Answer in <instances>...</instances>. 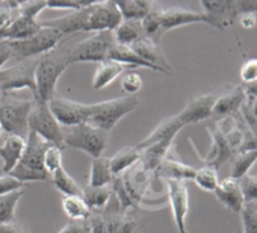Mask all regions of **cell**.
<instances>
[{
	"label": "cell",
	"instance_id": "1",
	"mask_svg": "<svg viewBox=\"0 0 257 233\" xmlns=\"http://www.w3.org/2000/svg\"><path fill=\"white\" fill-rule=\"evenodd\" d=\"M194 23H206L210 26V22L204 13H198V11H192V10H186L180 7L162 8L155 4L153 10L143 20V28L146 31V35L158 43V40L165 32L185 26V25H194Z\"/></svg>",
	"mask_w": 257,
	"mask_h": 233
},
{
	"label": "cell",
	"instance_id": "2",
	"mask_svg": "<svg viewBox=\"0 0 257 233\" xmlns=\"http://www.w3.org/2000/svg\"><path fill=\"white\" fill-rule=\"evenodd\" d=\"M68 55H70V47L61 44L55 50L38 58V65L35 70V80H37L35 100L49 103L56 95L58 80L70 65Z\"/></svg>",
	"mask_w": 257,
	"mask_h": 233
},
{
	"label": "cell",
	"instance_id": "3",
	"mask_svg": "<svg viewBox=\"0 0 257 233\" xmlns=\"http://www.w3.org/2000/svg\"><path fill=\"white\" fill-rule=\"evenodd\" d=\"M47 147H49V143L43 141L40 137L29 132L26 138L25 153L20 162L17 164V167L10 174L26 185L29 182L50 180V174L46 171V167H44V153Z\"/></svg>",
	"mask_w": 257,
	"mask_h": 233
},
{
	"label": "cell",
	"instance_id": "4",
	"mask_svg": "<svg viewBox=\"0 0 257 233\" xmlns=\"http://www.w3.org/2000/svg\"><path fill=\"white\" fill-rule=\"evenodd\" d=\"M32 107L34 100L14 97L13 94H0V125L4 132L26 140Z\"/></svg>",
	"mask_w": 257,
	"mask_h": 233
},
{
	"label": "cell",
	"instance_id": "5",
	"mask_svg": "<svg viewBox=\"0 0 257 233\" xmlns=\"http://www.w3.org/2000/svg\"><path fill=\"white\" fill-rule=\"evenodd\" d=\"M65 37L53 29V28H41V31L26 40H20V41H8L11 52H13V59L14 64L22 62V61H28V59H37L52 50H55L56 47H59L62 44V40Z\"/></svg>",
	"mask_w": 257,
	"mask_h": 233
},
{
	"label": "cell",
	"instance_id": "6",
	"mask_svg": "<svg viewBox=\"0 0 257 233\" xmlns=\"http://www.w3.org/2000/svg\"><path fill=\"white\" fill-rule=\"evenodd\" d=\"M109 143V134L83 123L64 129V147H70L89 155L92 159L101 158Z\"/></svg>",
	"mask_w": 257,
	"mask_h": 233
},
{
	"label": "cell",
	"instance_id": "7",
	"mask_svg": "<svg viewBox=\"0 0 257 233\" xmlns=\"http://www.w3.org/2000/svg\"><path fill=\"white\" fill-rule=\"evenodd\" d=\"M137 106H138V98L127 97V95L106 100V101L91 103V117L88 123L109 134L116 126V123L132 110H135Z\"/></svg>",
	"mask_w": 257,
	"mask_h": 233
},
{
	"label": "cell",
	"instance_id": "8",
	"mask_svg": "<svg viewBox=\"0 0 257 233\" xmlns=\"http://www.w3.org/2000/svg\"><path fill=\"white\" fill-rule=\"evenodd\" d=\"M44 10H47V0H43V2H20L17 17L5 31L2 40L20 41L37 35L43 28L41 22H38V16Z\"/></svg>",
	"mask_w": 257,
	"mask_h": 233
},
{
	"label": "cell",
	"instance_id": "9",
	"mask_svg": "<svg viewBox=\"0 0 257 233\" xmlns=\"http://www.w3.org/2000/svg\"><path fill=\"white\" fill-rule=\"evenodd\" d=\"M37 65H38V58L22 61L11 67H4L0 70V94H14L16 91L29 89L35 100L37 98V80H35Z\"/></svg>",
	"mask_w": 257,
	"mask_h": 233
},
{
	"label": "cell",
	"instance_id": "10",
	"mask_svg": "<svg viewBox=\"0 0 257 233\" xmlns=\"http://www.w3.org/2000/svg\"><path fill=\"white\" fill-rule=\"evenodd\" d=\"M115 37L113 32H95L89 38L74 44L70 47L68 62H95L101 64L107 61L110 49L115 46Z\"/></svg>",
	"mask_w": 257,
	"mask_h": 233
},
{
	"label": "cell",
	"instance_id": "11",
	"mask_svg": "<svg viewBox=\"0 0 257 233\" xmlns=\"http://www.w3.org/2000/svg\"><path fill=\"white\" fill-rule=\"evenodd\" d=\"M29 132L52 146L64 149V128L56 122L46 101L34 100V107L29 115Z\"/></svg>",
	"mask_w": 257,
	"mask_h": 233
},
{
	"label": "cell",
	"instance_id": "12",
	"mask_svg": "<svg viewBox=\"0 0 257 233\" xmlns=\"http://www.w3.org/2000/svg\"><path fill=\"white\" fill-rule=\"evenodd\" d=\"M49 109L56 119V122L64 128H74L89 122L91 104L70 100L67 97L55 95L49 103Z\"/></svg>",
	"mask_w": 257,
	"mask_h": 233
},
{
	"label": "cell",
	"instance_id": "13",
	"mask_svg": "<svg viewBox=\"0 0 257 233\" xmlns=\"http://www.w3.org/2000/svg\"><path fill=\"white\" fill-rule=\"evenodd\" d=\"M121 22L115 2H92L88 7V32H113Z\"/></svg>",
	"mask_w": 257,
	"mask_h": 233
},
{
	"label": "cell",
	"instance_id": "14",
	"mask_svg": "<svg viewBox=\"0 0 257 233\" xmlns=\"http://www.w3.org/2000/svg\"><path fill=\"white\" fill-rule=\"evenodd\" d=\"M168 189V201L171 206L174 224L179 233H188L186 228V216L189 213V191L186 182H174L167 180Z\"/></svg>",
	"mask_w": 257,
	"mask_h": 233
},
{
	"label": "cell",
	"instance_id": "15",
	"mask_svg": "<svg viewBox=\"0 0 257 233\" xmlns=\"http://www.w3.org/2000/svg\"><path fill=\"white\" fill-rule=\"evenodd\" d=\"M216 97H218V92L192 97L186 103V106L180 110V113H177L176 117L183 125V128L188 125H195V123L204 122L212 117V110H213Z\"/></svg>",
	"mask_w": 257,
	"mask_h": 233
},
{
	"label": "cell",
	"instance_id": "16",
	"mask_svg": "<svg viewBox=\"0 0 257 233\" xmlns=\"http://www.w3.org/2000/svg\"><path fill=\"white\" fill-rule=\"evenodd\" d=\"M131 49L141 59H144L147 64H150L156 73H162V74H167V76H170L173 73V67L168 62L165 53L162 52L159 43L149 38L147 35L144 38H141L140 41H137L134 46H131Z\"/></svg>",
	"mask_w": 257,
	"mask_h": 233
},
{
	"label": "cell",
	"instance_id": "17",
	"mask_svg": "<svg viewBox=\"0 0 257 233\" xmlns=\"http://www.w3.org/2000/svg\"><path fill=\"white\" fill-rule=\"evenodd\" d=\"M101 213L106 219V233H138L140 230L138 221L121 210L115 195Z\"/></svg>",
	"mask_w": 257,
	"mask_h": 233
},
{
	"label": "cell",
	"instance_id": "18",
	"mask_svg": "<svg viewBox=\"0 0 257 233\" xmlns=\"http://www.w3.org/2000/svg\"><path fill=\"white\" fill-rule=\"evenodd\" d=\"M195 171L197 170L194 167H189V165L183 164L177 156H174V149L171 147V150L167 153L164 161L156 168L155 176L164 179L165 182L167 180L188 182V180H194Z\"/></svg>",
	"mask_w": 257,
	"mask_h": 233
},
{
	"label": "cell",
	"instance_id": "19",
	"mask_svg": "<svg viewBox=\"0 0 257 233\" xmlns=\"http://www.w3.org/2000/svg\"><path fill=\"white\" fill-rule=\"evenodd\" d=\"M203 13L207 16L210 26L215 29H225L231 26L237 17L239 11L236 7V2H201Z\"/></svg>",
	"mask_w": 257,
	"mask_h": 233
},
{
	"label": "cell",
	"instance_id": "20",
	"mask_svg": "<svg viewBox=\"0 0 257 233\" xmlns=\"http://www.w3.org/2000/svg\"><path fill=\"white\" fill-rule=\"evenodd\" d=\"M246 100V91L243 85H234L224 92H218L212 117H231L234 115L245 103Z\"/></svg>",
	"mask_w": 257,
	"mask_h": 233
},
{
	"label": "cell",
	"instance_id": "21",
	"mask_svg": "<svg viewBox=\"0 0 257 233\" xmlns=\"http://www.w3.org/2000/svg\"><path fill=\"white\" fill-rule=\"evenodd\" d=\"M213 194H215L216 200L225 209H228L230 212H234V213H240V210L245 204V198H243L239 180H236L233 177H227V179L221 180Z\"/></svg>",
	"mask_w": 257,
	"mask_h": 233
},
{
	"label": "cell",
	"instance_id": "22",
	"mask_svg": "<svg viewBox=\"0 0 257 233\" xmlns=\"http://www.w3.org/2000/svg\"><path fill=\"white\" fill-rule=\"evenodd\" d=\"M25 147L26 140L16 135H7L2 140L0 143V161H2L4 174H10L17 167L25 153Z\"/></svg>",
	"mask_w": 257,
	"mask_h": 233
},
{
	"label": "cell",
	"instance_id": "23",
	"mask_svg": "<svg viewBox=\"0 0 257 233\" xmlns=\"http://www.w3.org/2000/svg\"><path fill=\"white\" fill-rule=\"evenodd\" d=\"M207 131L212 137V149L207 158L204 159V165H210L218 170L224 162H227L233 156V149L230 147L227 138L218 129V126H215V131H212L210 128Z\"/></svg>",
	"mask_w": 257,
	"mask_h": 233
},
{
	"label": "cell",
	"instance_id": "24",
	"mask_svg": "<svg viewBox=\"0 0 257 233\" xmlns=\"http://www.w3.org/2000/svg\"><path fill=\"white\" fill-rule=\"evenodd\" d=\"M183 129V125L179 122V119L174 115V117H168V119H165L164 122L159 123V126L146 138L143 140L137 147L140 150H144L153 144H158L161 141H174L176 135Z\"/></svg>",
	"mask_w": 257,
	"mask_h": 233
},
{
	"label": "cell",
	"instance_id": "25",
	"mask_svg": "<svg viewBox=\"0 0 257 233\" xmlns=\"http://www.w3.org/2000/svg\"><path fill=\"white\" fill-rule=\"evenodd\" d=\"M113 197L112 188L110 186H104V188H94V186H85L82 189V198L86 203L88 209L91 210V213H100L103 212L110 200Z\"/></svg>",
	"mask_w": 257,
	"mask_h": 233
},
{
	"label": "cell",
	"instance_id": "26",
	"mask_svg": "<svg viewBox=\"0 0 257 233\" xmlns=\"http://www.w3.org/2000/svg\"><path fill=\"white\" fill-rule=\"evenodd\" d=\"M115 43L121 46H134L137 41L146 37L143 22L140 20H122L119 26L113 31Z\"/></svg>",
	"mask_w": 257,
	"mask_h": 233
},
{
	"label": "cell",
	"instance_id": "27",
	"mask_svg": "<svg viewBox=\"0 0 257 233\" xmlns=\"http://www.w3.org/2000/svg\"><path fill=\"white\" fill-rule=\"evenodd\" d=\"M141 159V150L135 147H124L122 150L116 152L112 158H109L110 171L113 177L124 174L127 170H131L134 165H137Z\"/></svg>",
	"mask_w": 257,
	"mask_h": 233
},
{
	"label": "cell",
	"instance_id": "28",
	"mask_svg": "<svg viewBox=\"0 0 257 233\" xmlns=\"http://www.w3.org/2000/svg\"><path fill=\"white\" fill-rule=\"evenodd\" d=\"M124 71H127V67L122 64H118L115 61H104L101 64H98L94 77H92V88L94 89H103L107 85H110L119 74H122Z\"/></svg>",
	"mask_w": 257,
	"mask_h": 233
},
{
	"label": "cell",
	"instance_id": "29",
	"mask_svg": "<svg viewBox=\"0 0 257 233\" xmlns=\"http://www.w3.org/2000/svg\"><path fill=\"white\" fill-rule=\"evenodd\" d=\"M112 182H113V174L110 171L109 158H103L101 156V158L92 159L91 170H89L88 186L104 188V186H110Z\"/></svg>",
	"mask_w": 257,
	"mask_h": 233
},
{
	"label": "cell",
	"instance_id": "30",
	"mask_svg": "<svg viewBox=\"0 0 257 233\" xmlns=\"http://www.w3.org/2000/svg\"><path fill=\"white\" fill-rule=\"evenodd\" d=\"M110 61H115L118 64L125 65L127 68H147V70H153V67L150 64H147L144 59H141L128 46H121V44H115L110 52H109V58Z\"/></svg>",
	"mask_w": 257,
	"mask_h": 233
},
{
	"label": "cell",
	"instance_id": "31",
	"mask_svg": "<svg viewBox=\"0 0 257 233\" xmlns=\"http://www.w3.org/2000/svg\"><path fill=\"white\" fill-rule=\"evenodd\" d=\"M62 210L71 221L86 222L91 216V210L80 195H70L62 198Z\"/></svg>",
	"mask_w": 257,
	"mask_h": 233
},
{
	"label": "cell",
	"instance_id": "32",
	"mask_svg": "<svg viewBox=\"0 0 257 233\" xmlns=\"http://www.w3.org/2000/svg\"><path fill=\"white\" fill-rule=\"evenodd\" d=\"M122 20H140L143 22L147 14L153 10V2H115Z\"/></svg>",
	"mask_w": 257,
	"mask_h": 233
},
{
	"label": "cell",
	"instance_id": "33",
	"mask_svg": "<svg viewBox=\"0 0 257 233\" xmlns=\"http://www.w3.org/2000/svg\"><path fill=\"white\" fill-rule=\"evenodd\" d=\"M50 180H52V185L61 194H64V197H70V195H80L82 197V189L83 188L64 170V167H61L59 170L52 173Z\"/></svg>",
	"mask_w": 257,
	"mask_h": 233
},
{
	"label": "cell",
	"instance_id": "34",
	"mask_svg": "<svg viewBox=\"0 0 257 233\" xmlns=\"http://www.w3.org/2000/svg\"><path fill=\"white\" fill-rule=\"evenodd\" d=\"M257 162V149H245V150H239L233 159L231 164V173L230 177L239 180L243 176L248 174L249 168Z\"/></svg>",
	"mask_w": 257,
	"mask_h": 233
},
{
	"label": "cell",
	"instance_id": "35",
	"mask_svg": "<svg viewBox=\"0 0 257 233\" xmlns=\"http://www.w3.org/2000/svg\"><path fill=\"white\" fill-rule=\"evenodd\" d=\"M23 194L25 189L16 191L8 195H0V225L16 221V209Z\"/></svg>",
	"mask_w": 257,
	"mask_h": 233
},
{
	"label": "cell",
	"instance_id": "36",
	"mask_svg": "<svg viewBox=\"0 0 257 233\" xmlns=\"http://www.w3.org/2000/svg\"><path fill=\"white\" fill-rule=\"evenodd\" d=\"M194 182L198 188H201L203 191L207 192H215V189L219 185V177H218V170L210 167V165H204L200 170L195 171L194 176Z\"/></svg>",
	"mask_w": 257,
	"mask_h": 233
},
{
	"label": "cell",
	"instance_id": "37",
	"mask_svg": "<svg viewBox=\"0 0 257 233\" xmlns=\"http://www.w3.org/2000/svg\"><path fill=\"white\" fill-rule=\"evenodd\" d=\"M143 89V77L135 70H127L121 74V91L127 97H135Z\"/></svg>",
	"mask_w": 257,
	"mask_h": 233
},
{
	"label": "cell",
	"instance_id": "38",
	"mask_svg": "<svg viewBox=\"0 0 257 233\" xmlns=\"http://www.w3.org/2000/svg\"><path fill=\"white\" fill-rule=\"evenodd\" d=\"M240 216L242 233H257V203H245Z\"/></svg>",
	"mask_w": 257,
	"mask_h": 233
},
{
	"label": "cell",
	"instance_id": "39",
	"mask_svg": "<svg viewBox=\"0 0 257 233\" xmlns=\"http://www.w3.org/2000/svg\"><path fill=\"white\" fill-rule=\"evenodd\" d=\"M44 167L49 174L55 173L56 170L62 167V149L61 147L49 144L44 153Z\"/></svg>",
	"mask_w": 257,
	"mask_h": 233
},
{
	"label": "cell",
	"instance_id": "40",
	"mask_svg": "<svg viewBox=\"0 0 257 233\" xmlns=\"http://www.w3.org/2000/svg\"><path fill=\"white\" fill-rule=\"evenodd\" d=\"M245 203H257V176L246 174L239 179Z\"/></svg>",
	"mask_w": 257,
	"mask_h": 233
},
{
	"label": "cell",
	"instance_id": "41",
	"mask_svg": "<svg viewBox=\"0 0 257 233\" xmlns=\"http://www.w3.org/2000/svg\"><path fill=\"white\" fill-rule=\"evenodd\" d=\"M26 183L20 182L19 179L13 177L11 174H2L0 176V195H8L16 191L25 189Z\"/></svg>",
	"mask_w": 257,
	"mask_h": 233
},
{
	"label": "cell",
	"instance_id": "42",
	"mask_svg": "<svg viewBox=\"0 0 257 233\" xmlns=\"http://www.w3.org/2000/svg\"><path fill=\"white\" fill-rule=\"evenodd\" d=\"M92 2H71V0H50L47 2V10H56V11H79L85 7H88Z\"/></svg>",
	"mask_w": 257,
	"mask_h": 233
},
{
	"label": "cell",
	"instance_id": "43",
	"mask_svg": "<svg viewBox=\"0 0 257 233\" xmlns=\"http://www.w3.org/2000/svg\"><path fill=\"white\" fill-rule=\"evenodd\" d=\"M240 79H242V82L246 86L257 83V58L248 59L242 65V68H240Z\"/></svg>",
	"mask_w": 257,
	"mask_h": 233
},
{
	"label": "cell",
	"instance_id": "44",
	"mask_svg": "<svg viewBox=\"0 0 257 233\" xmlns=\"http://www.w3.org/2000/svg\"><path fill=\"white\" fill-rule=\"evenodd\" d=\"M58 233H89L88 224L86 222H79V221H70L67 225H64Z\"/></svg>",
	"mask_w": 257,
	"mask_h": 233
},
{
	"label": "cell",
	"instance_id": "45",
	"mask_svg": "<svg viewBox=\"0 0 257 233\" xmlns=\"http://www.w3.org/2000/svg\"><path fill=\"white\" fill-rule=\"evenodd\" d=\"M13 59V52L7 40H0V70L4 68L7 62Z\"/></svg>",
	"mask_w": 257,
	"mask_h": 233
},
{
	"label": "cell",
	"instance_id": "46",
	"mask_svg": "<svg viewBox=\"0 0 257 233\" xmlns=\"http://www.w3.org/2000/svg\"><path fill=\"white\" fill-rule=\"evenodd\" d=\"M239 23L240 26H243L245 29H252L257 25V16L252 13H245L239 16Z\"/></svg>",
	"mask_w": 257,
	"mask_h": 233
},
{
	"label": "cell",
	"instance_id": "47",
	"mask_svg": "<svg viewBox=\"0 0 257 233\" xmlns=\"http://www.w3.org/2000/svg\"><path fill=\"white\" fill-rule=\"evenodd\" d=\"M0 233H28V231L23 228V225H20L19 222L13 221V222L0 225Z\"/></svg>",
	"mask_w": 257,
	"mask_h": 233
},
{
	"label": "cell",
	"instance_id": "48",
	"mask_svg": "<svg viewBox=\"0 0 257 233\" xmlns=\"http://www.w3.org/2000/svg\"><path fill=\"white\" fill-rule=\"evenodd\" d=\"M249 110L252 115V122L257 123V98H252V101L249 103Z\"/></svg>",
	"mask_w": 257,
	"mask_h": 233
},
{
	"label": "cell",
	"instance_id": "49",
	"mask_svg": "<svg viewBox=\"0 0 257 233\" xmlns=\"http://www.w3.org/2000/svg\"><path fill=\"white\" fill-rule=\"evenodd\" d=\"M2 134H4V129H2V125H0V137H2Z\"/></svg>",
	"mask_w": 257,
	"mask_h": 233
},
{
	"label": "cell",
	"instance_id": "50",
	"mask_svg": "<svg viewBox=\"0 0 257 233\" xmlns=\"http://www.w3.org/2000/svg\"><path fill=\"white\" fill-rule=\"evenodd\" d=\"M237 233H242V231H237Z\"/></svg>",
	"mask_w": 257,
	"mask_h": 233
}]
</instances>
